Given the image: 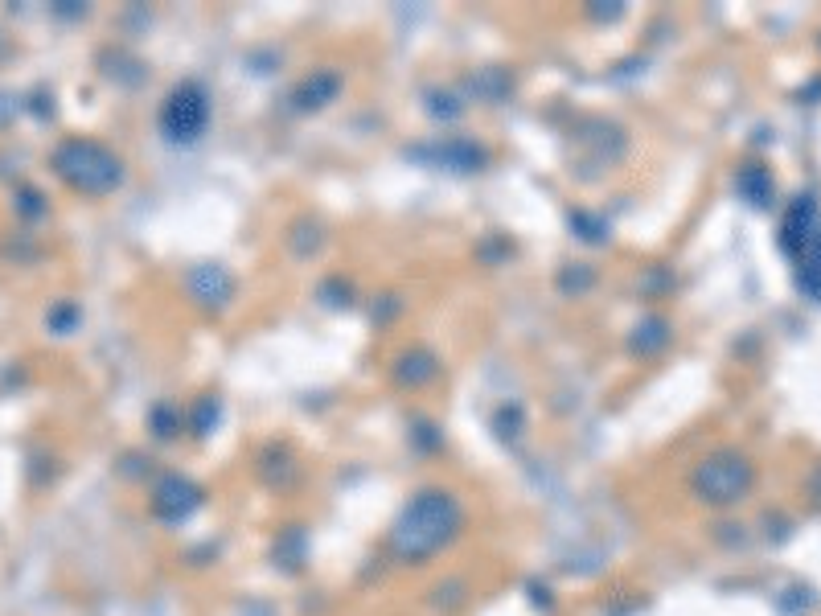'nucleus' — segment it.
Wrapping results in <instances>:
<instances>
[{"label":"nucleus","instance_id":"f257e3e1","mask_svg":"<svg viewBox=\"0 0 821 616\" xmlns=\"http://www.w3.org/2000/svg\"><path fill=\"white\" fill-rule=\"evenodd\" d=\"M460 526V510L448 493H423L415 506H407L399 530H395V551L403 559H427L436 555L452 530Z\"/></svg>","mask_w":821,"mask_h":616},{"label":"nucleus","instance_id":"f03ea898","mask_svg":"<svg viewBox=\"0 0 821 616\" xmlns=\"http://www.w3.org/2000/svg\"><path fill=\"white\" fill-rule=\"evenodd\" d=\"M694 485H698V493L707 497V502H715V506L739 502V497L748 493V485H752V465H748L744 456H735V452L711 456V460H702Z\"/></svg>","mask_w":821,"mask_h":616}]
</instances>
